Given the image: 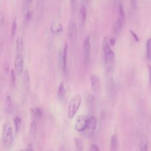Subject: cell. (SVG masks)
Masks as SVG:
<instances>
[{"label": "cell", "mask_w": 151, "mask_h": 151, "mask_svg": "<svg viewBox=\"0 0 151 151\" xmlns=\"http://www.w3.org/2000/svg\"><path fill=\"white\" fill-rule=\"evenodd\" d=\"M17 19L16 18H14V19L12 21V24L11 25V37L13 38L17 32Z\"/></svg>", "instance_id": "25"}, {"label": "cell", "mask_w": 151, "mask_h": 151, "mask_svg": "<svg viewBox=\"0 0 151 151\" xmlns=\"http://www.w3.org/2000/svg\"><path fill=\"white\" fill-rule=\"evenodd\" d=\"M90 80L93 90L94 91H98L100 87V81L99 77L94 74H91L90 76Z\"/></svg>", "instance_id": "10"}, {"label": "cell", "mask_w": 151, "mask_h": 151, "mask_svg": "<svg viewBox=\"0 0 151 151\" xmlns=\"http://www.w3.org/2000/svg\"><path fill=\"white\" fill-rule=\"evenodd\" d=\"M37 127V126L36 122L35 120H32L30 124V130H29L30 135L32 138L34 137L36 135Z\"/></svg>", "instance_id": "22"}, {"label": "cell", "mask_w": 151, "mask_h": 151, "mask_svg": "<svg viewBox=\"0 0 151 151\" xmlns=\"http://www.w3.org/2000/svg\"><path fill=\"white\" fill-rule=\"evenodd\" d=\"M74 145L76 151H83V142L81 139L77 137L75 138Z\"/></svg>", "instance_id": "20"}, {"label": "cell", "mask_w": 151, "mask_h": 151, "mask_svg": "<svg viewBox=\"0 0 151 151\" xmlns=\"http://www.w3.org/2000/svg\"><path fill=\"white\" fill-rule=\"evenodd\" d=\"M5 106L6 111L10 112L12 109V99L11 97L9 95L6 96L5 98Z\"/></svg>", "instance_id": "24"}, {"label": "cell", "mask_w": 151, "mask_h": 151, "mask_svg": "<svg viewBox=\"0 0 151 151\" xmlns=\"http://www.w3.org/2000/svg\"><path fill=\"white\" fill-rule=\"evenodd\" d=\"M130 32L132 35L133 37V38H134L136 41H138L139 39H138V37H137V36L136 35V34L133 31H132V30H130Z\"/></svg>", "instance_id": "38"}, {"label": "cell", "mask_w": 151, "mask_h": 151, "mask_svg": "<svg viewBox=\"0 0 151 151\" xmlns=\"http://www.w3.org/2000/svg\"><path fill=\"white\" fill-rule=\"evenodd\" d=\"M97 126V119L96 117L91 116L88 117V123L82 133L86 137H90L94 133Z\"/></svg>", "instance_id": "5"}, {"label": "cell", "mask_w": 151, "mask_h": 151, "mask_svg": "<svg viewBox=\"0 0 151 151\" xmlns=\"http://www.w3.org/2000/svg\"><path fill=\"white\" fill-rule=\"evenodd\" d=\"M85 99H86V101L88 103H93L95 100L94 96L92 95L91 94L88 93H87L85 94Z\"/></svg>", "instance_id": "27"}, {"label": "cell", "mask_w": 151, "mask_h": 151, "mask_svg": "<svg viewBox=\"0 0 151 151\" xmlns=\"http://www.w3.org/2000/svg\"><path fill=\"white\" fill-rule=\"evenodd\" d=\"M21 122H22L21 119L19 116H16L14 119V124L15 130V133H17L19 131V130L21 129Z\"/></svg>", "instance_id": "21"}, {"label": "cell", "mask_w": 151, "mask_h": 151, "mask_svg": "<svg viewBox=\"0 0 151 151\" xmlns=\"http://www.w3.org/2000/svg\"><path fill=\"white\" fill-rule=\"evenodd\" d=\"M123 0H116V1L117 2V4H119V3H122V1Z\"/></svg>", "instance_id": "42"}, {"label": "cell", "mask_w": 151, "mask_h": 151, "mask_svg": "<svg viewBox=\"0 0 151 151\" xmlns=\"http://www.w3.org/2000/svg\"><path fill=\"white\" fill-rule=\"evenodd\" d=\"M13 129L9 122H6L2 127V143L4 149L9 150L12 146Z\"/></svg>", "instance_id": "2"}, {"label": "cell", "mask_w": 151, "mask_h": 151, "mask_svg": "<svg viewBox=\"0 0 151 151\" xmlns=\"http://www.w3.org/2000/svg\"><path fill=\"white\" fill-rule=\"evenodd\" d=\"M71 8L73 11H75L77 9V0H70Z\"/></svg>", "instance_id": "30"}, {"label": "cell", "mask_w": 151, "mask_h": 151, "mask_svg": "<svg viewBox=\"0 0 151 151\" xmlns=\"http://www.w3.org/2000/svg\"><path fill=\"white\" fill-rule=\"evenodd\" d=\"M24 39L21 36L17 37L16 40V45H15V51L16 54L21 53L24 50Z\"/></svg>", "instance_id": "14"}, {"label": "cell", "mask_w": 151, "mask_h": 151, "mask_svg": "<svg viewBox=\"0 0 151 151\" xmlns=\"http://www.w3.org/2000/svg\"><path fill=\"white\" fill-rule=\"evenodd\" d=\"M123 21H124V19L120 17L114 23L113 26V31L115 35H117L120 34V32L122 30V28Z\"/></svg>", "instance_id": "13"}, {"label": "cell", "mask_w": 151, "mask_h": 151, "mask_svg": "<svg viewBox=\"0 0 151 151\" xmlns=\"http://www.w3.org/2000/svg\"><path fill=\"white\" fill-rule=\"evenodd\" d=\"M88 116L80 114L78 115L74 123V129L77 132H82L87 126L88 120Z\"/></svg>", "instance_id": "7"}, {"label": "cell", "mask_w": 151, "mask_h": 151, "mask_svg": "<svg viewBox=\"0 0 151 151\" xmlns=\"http://www.w3.org/2000/svg\"><path fill=\"white\" fill-rule=\"evenodd\" d=\"M5 22V15L2 11H0V23L1 26H2Z\"/></svg>", "instance_id": "32"}, {"label": "cell", "mask_w": 151, "mask_h": 151, "mask_svg": "<svg viewBox=\"0 0 151 151\" xmlns=\"http://www.w3.org/2000/svg\"><path fill=\"white\" fill-rule=\"evenodd\" d=\"M148 137L146 134H143L140 142V151H147Z\"/></svg>", "instance_id": "17"}, {"label": "cell", "mask_w": 151, "mask_h": 151, "mask_svg": "<svg viewBox=\"0 0 151 151\" xmlns=\"http://www.w3.org/2000/svg\"><path fill=\"white\" fill-rule=\"evenodd\" d=\"M19 151H28V147H27L26 148L22 149H21V150H19Z\"/></svg>", "instance_id": "41"}, {"label": "cell", "mask_w": 151, "mask_h": 151, "mask_svg": "<svg viewBox=\"0 0 151 151\" xmlns=\"http://www.w3.org/2000/svg\"><path fill=\"white\" fill-rule=\"evenodd\" d=\"M83 51L84 63L85 65H88L90 61V51H91V45L90 42V38L88 36L86 37L83 40Z\"/></svg>", "instance_id": "6"}, {"label": "cell", "mask_w": 151, "mask_h": 151, "mask_svg": "<svg viewBox=\"0 0 151 151\" xmlns=\"http://www.w3.org/2000/svg\"><path fill=\"white\" fill-rule=\"evenodd\" d=\"M81 104V97L80 94L74 96L69 101L68 105V116L73 119L76 114Z\"/></svg>", "instance_id": "3"}, {"label": "cell", "mask_w": 151, "mask_h": 151, "mask_svg": "<svg viewBox=\"0 0 151 151\" xmlns=\"http://www.w3.org/2000/svg\"><path fill=\"white\" fill-rule=\"evenodd\" d=\"M146 57L147 60H151V37L146 42Z\"/></svg>", "instance_id": "23"}, {"label": "cell", "mask_w": 151, "mask_h": 151, "mask_svg": "<svg viewBox=\"0 0 151 151\" xmlns=\"http://www.w3.org/2000/svg\"><path fill=\"white\" fill-rule=\"evenodd\" d=\"M59 58L60 60V64L62 67L64 74H68V45L65 42L64 44L63 51H60Z\"/></svg>", "instance_id": "4"}, {"label": "cell", "mask_w": 151, "mask_h": 151, "mask_svg": "<svg viewBox=\"0 0 151 151\" xmlns=\"http://www.w3.org/2000/svg\"><path fill=\"white\" fill-rule=\"evenodd\" d=\"M31 116L37 119H40L43 116V112L40 107H32L30 109Z\"/></svg>", "instance_id": "16"}, {"label": "cell", "mask_w": 151, "mask_h": 151, "mask_svg": "<svg viewBox=\"0 0 151 151\" xmlns=\"http://www.w3.org/2000/svg\"><path fill=\"white\" fill-rule=\"evenodd\" d=\"M16 73L14 70H11V84L14 85L16 81Z\"/></svg>", "instance_id": "29"}, {"label": "cell", "mask_w": 151, "mask_h": 151, "mask_svg": "<svg viewBox=\"0 0 151 151\" xmlns=\"http://www.w3.org/2000/svg\"><path fill=\"white\" fill-rule=\"evenodd\" d=\"M32 16V12L31 9H28L25 14V19L26 21L28 22L31 20Z\"/></svg>", "instance_id": "28"}, {"label": "cell", "mask_w": 151, "mask_h": 151, "mask_svg": "<svg viewBox=\"0 0 151 151\" xmlns=\"http://www.w3.org/2000/svg\"><path fill=\"white\" fill-rule=\"evenodd\" d=\"M81 1L82 5H84L86 6H87L90 4V2L91 1V0H81Z\"/></svg>", "instance_id": "36"}, {"label": "cell", "mask_w": 151, "mask_h": 151, "mask_svg": "<svg viewBox=\"0 0 151 151\" xmlns=\"http://www.w3.org/2000/svg\"><path fill=\"white\" fill-rule=\"evenodd\" d=\"M4 70H5V72L6 73H8L9 71V64L8 63H6L4 65Z\"/></svg>", "instance_id": "37"}, {"label": "cell", "mask_w": 151, "mask_h": 151, "mask_svg": "<svg viewBox=\"0 0 151 151\" xmlns=\"http://www.w3.org/2000/svg\"><path fill=\"white\" fill-rule=\"evenodd\" d=\"M47 151H54V150H52V149H49V150H47Z\"/></svg>", "instance_id": "43"}, {"label": "cell", "mask_w": 151, "mask_h": 151, "mask_svg": "<svg viewBox=\"0 0 151 151\" xmlns=\"http://www.w3.org/2000/svg\"><path fill=\"white\" fill-rule=\"evenodd\" d=\"M45 2V0H37V9H41L43 5H44V3Z\"/></svg>", "instance_id": "31"}, {"label": "cell", "mask_w": 151, "mask_h": 151, "mask_svg": "<svg viewBox=\"0 0 151 151\" xmlns=\"http://www.w3.org/2000/svg\"><path fill=\"white\" fill-rule=\"evenodd\" d=\"M15 71L17 76H20L23 71L24 57L21 53L16 54L14 60Z\"/></svg>", "instance_id": "9"}, {"label": "cell", "mask_w": 151, "mask_h": 151, "mask_svg": "<svg viewBox=\"0 0 151 151\" xmlns=\"http://www.w3.org/2000/svg\"><path fill=\"white\" fill-rule=\"evenodd\" d=\"M67 34L69 40L71 42H74L77 38V28L76 22L74 20H71L68 25Z\"/></svg>", "instance_id": "8"}, {"label": "cell", "mask_w": 151, "mask_h": 151, "mask_svg": "<svg viewBox=\"0 0 151 151\" xmlns=\"http://www.w3.org/2000/svg\"><path fill=\"white\" fill-rule=\"evenodd\" d=\"M87 18V11H86V6L82 5L80 6V10H79V18H80V25L83 27L86 22Z\"/></svg>", "instance_id": "12"}, {"label": "cell", "mask_w": 151, "mask_h": 151, "mask_svg": "<svg viewBox=\"0 0 151 151\" xmlns=\"http://www.w3.org/2000/svg\"><path fill=\"white\" fill-rule=\"evenodd\" d=\"M65 87L63 82H61L58 87V92H57V97L58 99L60 101H62L65 97Z\"/></svg>", "instance_id": "18"}, {"label": "cell", "mask_w": 151, "mask_h": 151, "mask_svg": "<svg viewBox=\"0 0 151 151\" xmlns=\"http://www.w3.org/2000/svg\"><path fill=\"white\" fill-rule=\"evenodd\" d=\"M132 8L135 9L137 8V0H129Z\"/></svg>", "instance_id": "34"}, {"label": "cell", "mask_w": 151, "mask_h": 151, "mask_svg": "<svg viewBox=\"0 0 151 151\" xmlns=\"http://www.w3.org/2000/svg\"><path fill=\"white\" fill-rule=\"evenodd\" d=\"M118 8H119V12L120 14V17L123 19H124L125 17V13L124 11V8L122 3H119L118 4Z\"/></svg>", "instance_id": "26"}, {"label": "cell", "mask_w": 151, "mask_h": 151, "mask_svg": "<svg viewBox=\"0 0 151 151\" xmlns=\"http://www.w3.org/2000/svg\"><path fill=\"white\" fill-rule=\"evenodd\" d=\"M23 83L25 88L28 90L30 86V77L29 71L28 70H25L24 71L23 74Z\"/></svg>", "instance_id": "19"}, {"label": "cell", "mask_w": 151, "mask_h": 151, "mask_svg": "<svg viewBox=\"0 0 151 151\" xmlns=\"http://www.w3.org/2000/svg\"><path fill=\"white\" fill-rule=\"evenodd\" d=\"M32 0H24V2L25 3L27 4V5H29L30 4L31 2H32Z\"/></svg>", "instance_id": "40"}, {"label": "cell", "mask_w": 151, "mask_h": 151, "mask_svg": "<svg viewBox=\"0 0 151 151\" xmlns=\"http://www.w3.org/2000/svg\"><path fill=\"white\" fill-rule=\"evenodd\" d=\"M90 151H100L99 147L95 144H93L90 146Z\"/></svg>", "instance_id": "33"}, {"label": "cell", "mask_w": 151, "mask_h": 151, "mask_svg": "<svg viewBox=\"0 0 151 151\" xmlns=\"http://www.w3.org/2000/svg\"><path fill=\"white\" fill-rule=\"evenodd\" d=\"M104 64L107 71L110 72L113 70L114 63H115V54L112 49L111 48L109 43V39L106 37L103 41V45Z\"/></svg>", "instance_id": "1"}, {"label": "cell", "mask_w": 151, "mask_h": 151, "mask_svg": "<svg viewBox=\"0 0 151 151\" xmlns=\"http://www.w3.org/2000/svg\"><path fill=\"white\" fill-rule=\"evenodd\" d=\"M27 147H28V151H35L34 149L33 146H32L31 144L28 145L27 146Z\"/></svg>", "instance_id": "39"}, {"label": "cell", "mask_w": 151, "mask_h": 151, "mask_svg": "<svg viewBox=\"0 0 151 151\" xmlns=\"http://www.w3.org/2000/svg\"><path fill=\"white\" fill-rule=\"evenodd\" d=\"M118 150V140L116 134H113L110 137V151H117Z\"/></svg>", "instance_id": "15"}, {"label": "cell", "mask_w": 151, "mask_h": 151, "mask_svg": "<svg viewBox=\"0 0 151 151\" xmlns=\"http://www.w3.org/2000/svg\"><path fill=\"white\" fill-rule=\"evenodd\" d=\"M115 42H116V40L114 37H111L109 39V43H110V45L113 46L115 44Z\"/></svg>", "instance_id": "35"}, {"label": "cell", "mask_w": 151, "mask_h": 151, "mask_svg": "<svg viewBox=\"0 0 151 151\" xmlns=\"http://www.w3.org/2000/svg\"><path fill=\"white\" fill-rule=\"evenodd\" d=\"M51 31L54 34H58L63 31V25L59 21H55L52 23L50 27Z\"/></svg>", "instance_id": "11"}]
</instances>
